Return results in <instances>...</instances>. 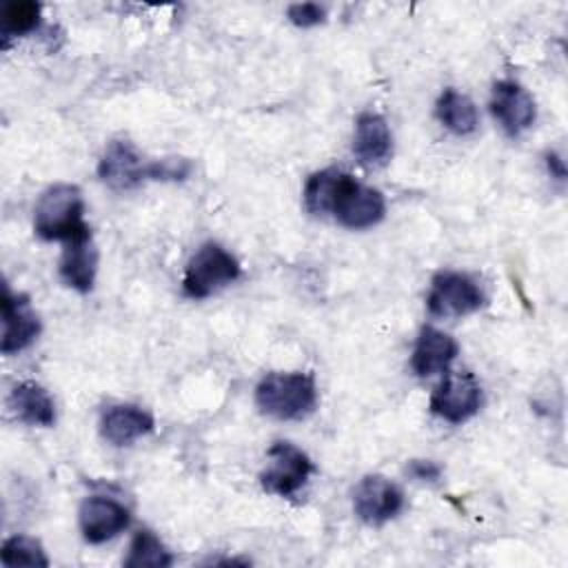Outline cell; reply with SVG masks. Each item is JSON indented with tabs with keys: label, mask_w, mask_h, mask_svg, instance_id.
<instances>
[{
	"label": "cell",
	"mask_w": 568,
	"mask_h": 568,
	"mask_svg": "<svg viewBox=\"0 0 568 568\" xmlns=\"http://www.w3.org/2000/svg\"><path fill=\"white\" fill-rule=\"evenodd\" d=\"M191 173V162L184 158H164L149 162V180H184Z\"/></svg>",
	"instance_id": "23"
},
{
	"label": "cell",
	"mask_w": 568,
	"mask_h": 568,
	"mask_svg": "<svg viewBox=\"0 0 568 568\" xmlns=\"http://www.w3.org/2000/svg\"><path fill=\"white\" fill-rule=\"evenodd\" d=\"M546 164H548V171H550L552 178H557V180L566 178V164H564V160L557 153H548Z\"/></svg>",
	"instance_id": "26"
},
{
	"label": "cell",
	"mask_w": 568,
	"mask_h": 568,
	"mask_svg": "<svg viewBox=\"0 0 568 568\" xmlns=\"http://www.w3.org/2000/svg\"><path fill=\"white\" fill-rule=\"evenodd\" d=\"M331 213L342 226L359 231L382 222L386 213V202L377 189L359 184L353 175L344 173Z\"/></svg>",
	"instance_id": "4"
},
{
	"label": "cell",
	"mask_w": 568,
	"mask_h": 568,
	"mask_svg": "<svg viewBox=\"0 0 568 568\" xmlns=\"http://www.w3.org/2000/svg\"><path fill=\"white\" fill-rule=\"evenodd\" d=\"M406 470L410 477H415L419 481H437L442 475V468L428 459H413Z\"/></svg>",
	"instance_id": "25"
},
{
	"label": "cell",
	"mask_w": 568,
	"mask_h": 568,
	"mask_svg": "<svg viewBox=\"0 0 568 568\" xmlns=\"http://www.w3.org/2000/svg\"><path fill=\"white\" fill-rule=\"evenodd\" d=\"M355 515L371 526H382L404 508V493L384 475H366L353 490Z\"/></svg>",
	"instance_id": "8"
},
{
	"label": "cell",
	"mask_w": 568,
	"mask_h": 568,
	"mask_svg": "<svg viewBox=\"0 0 568 568\" xmlns=\"http://www.w3.org/2000/svg\"><path fill=\"white\" fill-rule=\"evenodd\" d=\"M286 16H288V20H291L295 27L306 29V27H315V24L324 22L326 11H324V7L315 4V2H297V4H291V7H288Z\"/></svg>",
	"instance_id": "24"
},
{
	"label": "cell",
	"mask_w": 568,
	"mask_h": 568,
	"mask_svg": "<svg viewBox=\"0 0 568 568\" xmlns=\"http://www.w3.org/2000/svg\"><path fill=\"white\" fill-rule=\"evenodd\" d=\"M0 559L4 566H49V559H47L40 541L24 537V535L9 537L2 544Z\"/></svg>",
	"instance_id": "22"
},
{
	"label": "cell",
	"mask_w": 568,
	"mask_h": 568,
	"mask_svg": "<svg viewBox=\"0 0 568 568\" xmlns=\"http://www.w3.org/2000/svg\"><path fill=\"white\" fill-rule=\"evenodd\" d=\"M2 344L4 355L20 353L40 335V317L29 304L27 295H13L9 288L2 293Z\"/></svg>",
	"instance_id": "10"
},
{
	"label": "cell",
	"mask_w": 568,
	"mask_h": 568,
	"mask_svg": "<svg viewBox=\"0 0 568 568\" xmlns=\"http://www.w3.org/2000/svg\"><path fill=\"white\" fill-rule=\"evenodd\" d=\"M255 404L275 419H304L317 404V388L306 373H268L255 388Z\"/></svg>",
	"instance_id": "2"
},
{
	"label": "cell",
	"mask_w": 568,
	"mask_h": 568,
	"mask_svg": "<svg viewBox=\"0 0 568 568\" xmlns=\"http://www.w3.org/2000/svg\"><path fill=\"white\" fill-rule=\"evenodd\" d=\"M36 235L49 242H80L91 240V229L84 222V200L73 184L49 186L38 204L33 217Z\"/></svg>",
	"instance_id": "1"
},
{
	"label": "cell",
	"mask_w": 568,
	"mask_h": 568,
	"mask_svg": "<svg viewBox=\"0 0 568 568\" xmlns=\"http://www.w3.org/2000/svg\"><path fill=\"white\" fill-rule=\"evenodd\" d=\"M457 351L459 346L448 333L437 331L433 326H424L415 342L410 366L415 375L430 377L435 373H444L457 357Z\"/></svg>",
	"instance_id": "15"
},
{
	"label": "cell",
	"mask_w": 568,
	"mask_h": 568,
	"mask_svg": "<svg viewBox=\"0 0 568 568\" xmlns=\"http://www.w3.org/2000/svg\"><path fill=\"white\" fill-rule=\"evenodd\" d=\"M95 271H98V251L91 240L64 244V251L60 257V277L67 286L80 293H89L95 282Z\"/></svg>",
	"instance_id": "16"
},
{
	"label": "cell",
	"mask_w": 568,
	"mask_h": 568,
	"mask_svg": "<svg viewBox=\"0 0 568 568\" xmlns=\"http://www.w3.org/2000/svg\"><path fill=\"white\" fill-rule=\"evenodd\" d=\"M9 406L16 417L31 426H51L55 422V404L51 395L36 382H22L13 386Z\"/></svg>",
	"instance_id": "17"
},
{
	"label": "cell",
	"mask_w": 568,
	"mask_h": 568,
	"mask_svg": "<svg viewBox=\"0 0 568 568\" xmlns=\"http://www.w3.org/2000/svg\"><path fill=\"white\" fill-rule=\"evenodd\" d=\"M80 530L89 544H104L129 526V510L111 497H89L80 506Z\"/></svg>",
	"instance_id": "12"
},
{
	"label": "cell",
	"mask_w": 568,
	"mask_h": 568,
	"mask_svg": "<svg viewBox=\"0 0 568 568\" xmlns=\"http://www.w3.org/2000/svg\"><path fill=\"white\" fill-rule=\"evenodd\" d=\"M426 304L435 317H462L481 308L484 293L468 275L444 271L433 277Z\"/></svg>",
	"instance_id": "5"
},
{
	"label": "cell",
	"mask_w": 568,
	"mask_h": 568,
	"mask_svg": "<svg viewBox=\"0 0 568 568\" xmlns=\"http://www.w3.org/2000/svg\"><path fill=\"white\" fill-rule=\"evenodd\" d=\"M342 175H344V171H339V169H324V171L313 173L306 180L304 206H306L308 213H313V215L331 213V206H333L337 186L342 182Z\"/></svg>",
	"instance_id": "19"
},
{
	"label": "cell",
	"mask_w": 568,
	"mask_h": 568,
	"mask_svg": "<svg viewBox=\"0 0 568 568\" xmlns=\"http://www.w3.org/2000/svg\"><path fill=\"white\" fill-rule=\"evenodd\" d=\"M313 473V464L304 450L288 442H275L268 448V466L260 475V484L266 493L291 497L295 495Z\"/></svg>",
	"instance_id": "7"
},
{
	"label": "cell",
	"mask_w": 568,
	"mask_h": 568,
	"mask_svg": "<svg viewBox=\"0 0 568 568\" xmlns=\"http://www.w3.org/2000/svg\"><path fill=\"white\" fill-rule=\"evenodd\" d=\"M40 4L33 0H13L2 7V40L4 47L11 38H20L31 33L40 24Z\"/></svg>",
	"instance_id": "21"
},
{
	"label": "cell",
	"mask_w": 568,
	"mask_h": 568,
	"mask_svg": "<svg viewBox=\"0 0 568 568\" xmlns=\"http://www.w3.org/2000/svg\"><path fill=\"white\" fill-rule=\"evenodd\" d=\"M353 153L366 166L384 164L393 153V135L388 122L379 113H362L355 122Z\"/></svg>",
	"instance_id": "13"
},
{
	"label": "cell",
	"mask_w": 568,
	"mask_h": 568,
	"mask_svg": "<svg viewBox=\"0 0 568 568\" xmlns=\"http://www.w3.org/2000/svg\"><path fill=\"white\" fill-rule=\"evenodd\" d=\"M435 111L439 122L455 135H470L479 124V115L473 100L455 89H446L439 95Z\"/></svg>",
	"instance_id": "18"
},
{
	"label": "cell",
	"mask_w": 568,
	"mask_h": 568,
	"mask_svg": "<svg viewBox=\"0 0 568 568\" xmlns=\"http://www.w3.org/2000/svg\"><path fill=\"white\" fill-rule=\"evenodd\" d=\"M171 564H173V557L155 532L151 530L135 532L129 548V557L124 559L126 568H164Z\"/></svg>",
	"instance_id": "20"
},
{
	"label": "cell",
	"mask_w": 568,
	"mask_h": 568,
	"mask_svg": "<svg viewBox=\"0 0 568 568\" xmlns=\"http://www.w3.org/2000/svg\"><path fill=\"white\" fill-rule=\"evenodd\" d=\"M484 393L473 373H448L430 395V410L450 424H462L477 415Z\"/></svg>",
	"instance_id": "6"
},
{
	"label": "cell",
	"mask_w": 568,
	"mask_h": 568,
	"mask_svg": "<svg viewBox=\"0 0 568 568\" xmlns=\"http://www.w3.org/2000/svg\"><path fill=\"white\" fill-rule=\"evenodd\" d=\"M240 277V262L220 244L206 242L189 260L184 271V293L193 300H204Z\"/></svg>",
	"instance_id": "3"
},
{
	"label": "cell",
	"mask_w": 568,
	"mask_h": 568,
	"mask_svg": "<svg viewBox=\"0 0 568 568\" xmlns=\"http://www.w3.org/2000/svg\"><path fill=\"white\" fill-rule=\"evenodd\" d=\"M490 111L499 120L501 129L513 138L524 133L535 122V115H537L535 102L528 95V91L513 80L495 82Z\"/></svg>",
	"instance_id": "11"
},
{
	"label": "cell",
	"mask_w": 568,
	"mask_h": 568,
	"mask_svg": "<svg viewBox=\"0 0 568 568\" xmlns=\"http://www.w3.org/2000/svg\"><path fill=\"white\" fill-rule=\"evenodd\" d=\"M98 175L113 191H129L149 180V162H142L131 142L113 140L100 158Z\"/></svg>",
	"instance_id": "9"
},
{
	"label": "cell",
	"mask_w": 568,
	"mask_h": 568,
	"mask_svg": "<svg viewBox=\"0 0 568 568\" xmlns=\"http://www.w3.org/2000/svg\"><path fill=\"white\" fill-rule=\"evenodd\" d=\"M151 430V413L133 404H113L100 417V433L113 446H129Z\"/></svg>",
	"instance_id": "14"
}]
</instances>
